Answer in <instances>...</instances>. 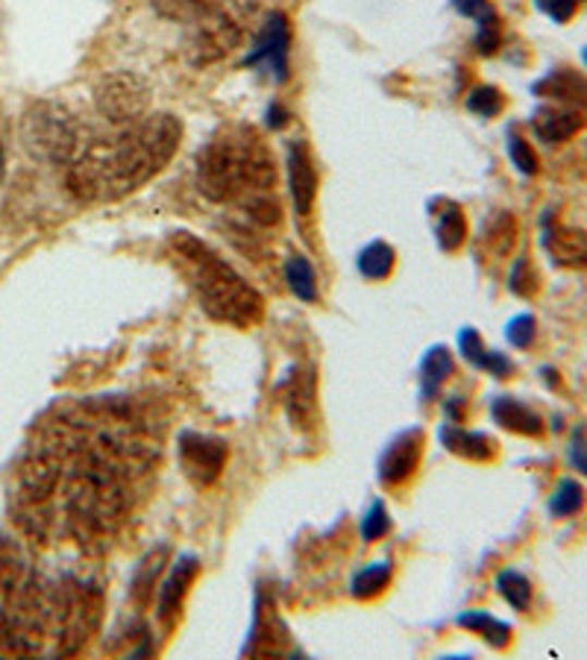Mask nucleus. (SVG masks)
I'll return each instance as SVG.
<instances>
[{
  "mask_svg": "<svg viewBox=\"0 0 587 660\" xmlns=\"http://www.w3.org/2000/svg\"><path fill=\"white\" fill-rule=\"evenodd\" d=\"M441 438L450 450L464 455V459L485 461L497 452V443H493L488 435H481V431H467L462 429V426H443Z\"/></svg>",
  "mask_w": 587,
  "mask_h": 660,
  "instance_id": "15",
  "label": "nucleus"
},
{
  "mask_svg": "<svg viewBox=\"0 0 587 660\" xmlns=\"http://www.w3.org/2000/svg\"><path fill=\"white\" fill-rule=\"evenodd\" d=\"M573 464H576L582 473L587 476V435H576V440H573Z\"/></svg>",
  "mask_w": 587,
  "mask_h": 660,
  "instance_id": "35",
  "label": "nucleus"
},
{
  "mask_svg": "<svg viewBox=\"0 0 587 660\" xmlns=\"http://www.w3.org/2000/svg\"><path fill=\"white\" fill-rule=\"evenodd\" d=\"M535 91L543 97H552V100H559V103H585L587 100V83L573 71H555V74H549L547 80H540Z\"/></svg>",
  "mask_w": 587,
  "mask_h": 660,
  "instance_id": "16",
  "label": "nucleus"
},
{
  "mask_svg": "<svg viewBox=\"0 0 587 660\" xmlns=\"http://www.w3.org/2000/svg\"><path fill=\"white\" fill-rule=\"evenodd\" d=\"M458 625H464V628H473L476 634H481V637L491 643V646H497V649L509 646V640H511L509 625L500 620H493L491 613H485V611L464 613V616H458Z\"/></svg>",
  "mask_w": 587,
  "mask_h": 660,
  "instance_id": "18",
  "label": "nucleus"
},
{
  "mask_svg": "<svg viewBox=\"0 0 587 660\" xmlns=\"http://www.w3.org/2000/svg\"><path fill=\"white\" fill-rule=\"evenodd\" d=\"M97 109L112 124H133L138 118H145L147 86L133 74H115L103 80V86L97 88Z\"/></svg>",
  "mask_w": 587,
  "mask_h": 660,
  "instance_id": "6",
  "label": "nucleus"
},
{
  "mask_svg": "<svg viewBox=\"0 0 587 660\" xmlns=\"http://www.w3.org/2000/svg\"><path fill=\"white\" fill-rule=\"evenodd\" d=\"M420 459V431H405L391 443L379 464V476L386 485H400L414 473Z\"/></svg>",
  "mask_w": 587,
  "mask_h": 660,
  "instance_id": "10",
  "label": "nucleus"
},
{
  "mask_svg": "<svg viewBox=\"0 0 587 660\" xmlns=\"http://www.w3.org/2000/svg\"><path fill=\"white\" fill-rule=\"evenodd\" d=\"M183 126L174 115L138 118L112 138L77 147L68 168V188L86 203L118 200L154 180L176 154Z\"/></svg>",
  "mask_w": 587,
  "mask_h": 660,
  "instance_id": "1",
  "label": "nucleus"
},
{
  "mask_svg": "<svg viewBox=\"0 0 587 660\" xmlns=\"http://www.w3.org/2000/svg\"><path fill=\"white\" fill-rule=\"evenodd\" d=\"M531 338H535V320L529 315L517 317V320H511L509 326V341L514 346H529Z\"/></svg>",
  "mask_w": 587,
  "mask_h": 660,
  "instance_id": "32",
  "label": "nucleus"
},
{
  "mask_svg": "<svg viewBox=\"0 0 587 660\" xmlns=\"http://www.w3.org/2000/svg\"><path fill=\"white\" fill-rule=\"evenodd\" d=\"M535 135L547 144H561L573 138V135L585 126V115L573 109V106H547L538 115L531 118Z\"/></svg>",
  "mask_w": 587,
  "mask_h": 660,
  "instance_id": "11",
  "label": "nucleus"
},
{
  "mask_svg": "<svg viewBox=\"0 0 587 660\" xmlns=\"http://www.w3.org/2000/svg\"><path fill=\"white\" fill-rule=\"evenodd\" d=\"M289 176L294 209H297V215L308 218V215H311V206H315V197H318V171H315V164H311L306 144H291Z\"/></svg>",
  "mask_w": 587,
  "mask_h": 660,
  "instance_id": "9",
  "label": "nucleus"
},
{
  "mask_svg": "<svg viewBox=\"0 0 587 660\" xmlns=\"http://www.w3.org/2000/svg\"><path fill=\"white\" fill-rule=\"evenodd\" d=\"M212 3L215 0H154L156 10L174 21H197Z\"/></svg>",
  "mask_w": 587,
  "mask_h": 660,
  "instance_id": "28",
  "label": "nucleus"
},
{
  "mask_svg": "<svg viewBox=\"0 0 587 660\" xmlns=\"http://www.w3.org/2000/svg\"><path fill=\"white\" fill-rule=\"evenodd\" d=\"M180 464H183L185 476L197 488H206L221 476L223 464H227V447L218 438L183 435V440H180Z\"/></svg>",
  "mask_w": 587,
  "mask_h": 660,
  "instance_id": "8",
  "label": "nucleus"
},
{
  "mask_svg": "<svg viewBox=\"0 0 587 660\" xmlns=\"http://www.w3.org/2000/svg\"><path fill=\"white\" fill-rule=\"evenodd\" d=\"M497 587H500L502 599L511 604V608H517V611H526L531 602V584L526 575H521L517 570H505L497 578Z\"/></svg>",
  "mask_w": 587,
  "mask_h": 660,
  "instance_id": "24",
  "label": "nucleus"
},
{
  "mask_svg": "<svg viewBox=\"0 0 587 660\" xmlns=\"http://www.w3.org/2000/svg\"><path fill=\"white\" fill-rule=\"evenodd\" d=\"M464 235H467V220H464L462 209L450 203L447 211L438 215V241L443 249H458L464 244Z\"/></svg>",
  "mask_w": 587,
  "mask_h": 660,
  "instance_id": "23",
  "label": "nucleus"
},
{
  "mask_svg": "<svg viewBox=\"0 0 587 660\" xmlns=\"http://www.w3.org/2000/svg\"><path fill=\"white\" fill-rule=\"evenodd\" d=\"M194 575H197V561L194 558H183V561H176L171 575L164 578V584L159 587V620L162 622H174V616L180 613V604L185 599V590H188V584L194 582Z\"/></svg>",
  "mask_w": 587,
  "mask_h": 660,
  "instance_id": "12",
  "label": "nucleus"
},
{
  "mask_svg": "<svg viewBox=\"0 0 587 660\" xmlns=\"http://www.w3.org/2000/svg\"><path fill=\"white\" fill-rule=\"evenodd\" d=\"M0 173H3V147H0Z\"/></svg>",
  "mask_w": 587,
  "mask_h": 660,
  "instance_id": "36",
  "label": "nucleus"
},
{
  "mask_svg": "<svg viewBox=\"0 0 587 660\" xmlns=\"http://www.w3.org/2000/svg\"><path fill=\"white\" fill-rule=\"evenodd\" d=\"M547 253L559 265H585L587 261V235L576 230H564V227H549L543 235Z\"/></svg>",
  "mask_w": 587,
  "mask_h": 660,
  "instance_id": "13",
  "label": "nucleus"
},
{
  "mask_svg": "<svg viewBox=\"0 0 587 660\" xmlns=\"http://www.w3.org/2000/svg\"><path fill=\"white\" fill-rule=\"evenodd\" d=\"M197 185L215 203L241 200L247 194L273 192L277 168L259 135L239 126L215 135L197 156Z\"/></svg>",
  "mask_w": 587,
  "mask_h": 660,
  "instance_id": "4",
  "label": "nucleus"
},
{
  "mask_svg": "<svg viewBox=\"0 0 587 660\" xmlns=\"http://www.w3.org/2000/svg\"><path fill=\"white\" fill-rule=\"evenodd\" d=\"M462 353L470 358L473 364H479L485 370H491L493 376H502L511 370L509 358H502V355L491 353V350H485L479 341V335L473 332V329H464L462 332Z\"/></svg>",
  "mask_w": 587,
  "mask_h": 660,
  "instance_id": "19",
  "label": "nucleus"
},
{
  "mask_svg": "<svg viewBox=\"0 0 587 660\" xmlns=\"http://www.w3.org/2000/svg\"><path fill=\"white\" fill-rule=\"evenodd\" d=\"M241 15L232 3L215 0L200 19L194 21L192 57L194 62H215L227 57L241 41Z\"/></svg>",
  "mask_w": 587,
  "mask_h": 660,
  "instance_id": "5",
  "label": "nucleus"
},
{
  "mask_svg": "<svg viewBox=\"0 0 587 660\" xmlns=\"http://www.w3.org/2000/svg\"><path fill=\"white\" fill-rule=\"evenodd\" d=\"M502 103H505V100H502V95L491 86L476 88V91L467 97V106H470V112H476V115H481V118L500 115Z\"/></svg>",
  "mask_w": 587,
  "mask_h": 660,
  "instance_id": "29",
  "label": "nucleus"
},
{
  "mask_svg": "<svg viewBox=\"0 0 587 660\" xmlns=\"http://www.w3.org/2000/svg\"><path fill=\"white\" fill-rule=\"evenodd\" d=\"M493 420L505 429L521 431V435H540L543 431V420L538 414L531 412L529 405H523L521 400H511V396H500L493 402Z\"/></svg>",
  "mask_w": 587,
  "mask_h": 660,
  "instance_id": "14",
  "label": "nucleus"
},
{
  "mask_svg": "<svg viewBox=\"0 0 587 660\" xmlns=\"http://www.w3.org/2000/svg\"><path fill=\"white\" fill-rule=\"evenodd\" d=\"M509 154H511V162L517 164V171H523V173L538 171V156H535V150H531L529 144L523 142L521 135H511Z\"/></svg>",
  "mask_w": 587,
  "mask_h": 660,
  "instance_id": "30",
  "label": "nucleus"
},
{
  "mask_svg": "<svg viewBox=\"0 0 587 660\" xmlns=\"http://www.w3.org/2000/svg\"><path fill=\"white\" fill-rule=\"evenodd\" d=\"M578 3H582V0H538L540 10L547 12L549 19H555V21L573 19V12H576Z\"/></svg>",
  "mask_w": 587,
  "mask_h": 660,
  "instance_id": "33",
  "label": "nucleus"
},
{
  "mask_svg": "<svg viewBox=\"0 0 587 660\" xmlns=\"http://www.w3.org/2000/svg\"><path fill=\"white\" fill-rule=\"evenodd\" d=\"M289 414L294 426H311L315 417V376L311 374H297L291 379L289 388Z\"/></svg>",
  "mask_w": 587,
  "mask_h": 660,
  "instance_id": "17",
  "label": "nucleus"
},
{
  "mask_svg": "<svg viewBox=\"0 0 587 660\" xmlns=\"http://www.w3.org/2000/svg\"><path fill=\"white\" fill-rule=\"evenodd\" d=\"M391 582V566L388 564H374L362 570V573L353 578V596L358 599H370V596L382 594Z\"/></svg>",
  "mask_w": 587,
  "mask_h": 660,
  "instance_id": "27",
  "label": "nucleus"
},
{
  "mask_svg": "<svg viewBox=\"0 0 587 660\" xmlns=\"http://www.w3.org/2000/svg\"><path fill=\"white\" fill-rule=\"evenodd\" d=\"M289 48H291V29L289 19L282 12H273L265 27H261L259 39L253 45L250 57H247V65L265 68L270 77L282 83L289 77Z\"/></svg>",
  "mask_w": 587,
  "mask_h": 660,
  "instance_id": "7",
  "label": "nucleus"
},
{
  "mask_svg": "<svg viewBox=\"0 0 587 660\" xmlns=\"http://www.w3.org/2000/svg\"><path fill=\"white\" fill-rule=\"evenodd\" d=\"M549 508H552L555 517H573V514H578V511L585 508V490H582L578 481L564 479L559 488H555V493H552Z\"/></svg>",
  "mask_w": 587,
  "mask_h": 660,
  "instance_id": "26",
  "label": "nucleus"
},
{
  "mask_svg": "<svg viewBox=\"0 0 587 660\" xmlns=\"http://www.w3.org/2000/svg\"><path fill=\"white\" fill-rule=\"evenodd\" d=\"M241 209L247 211V218L256 220L259 227H273V223H280L282 218L280 200H277V194L273 192H256L241 197Z\"/></svg>",
  "mask_w": 587,
  "mask_h": 660,
  "instance_id": "20",
  "label": "nucleus"
},
{
  "mask_svg": "<svg viewBox=\"0 0 587 660\" xmlns=\"http://www.w3.org/2000/svg\"><path fill=\"white\" fill-rule=\"evenodd\" d=\"M285 279H289L291 291H294L299 300H308V303H311V300L318 297L315 268H311L303 256H291L289 265H285Z\"/></svg>",
  "mask_w": 587,
  "mask_h": 660,
  "instance_id": "21",
  "label": "nucleus"
},
{
  "mask_svg": "<svg viewBox=\"0 0 587 660\" xmlns=\"http://www.w3.org/2000/svg\"><path fill=\"white\" fill-rule=\"evenodd\" d=\"M386 531H388L386 508L376 502V505L370 508V514L365 517V523H362V535H365V540H379Z\"/></svg>",
  "mask_w": 587,
  "mask_h": 660,
  "instance_id": "31",
  "label": "nucleus"
},
{
  "mask_svg": "<svg viewBox=\"0 0 587 660\" xmlns=\"http://www.w3.org/2000/svg\"><path fill=\"white\" fill-rule=\"evenodd\" d=\"M171 249L192 279L203 308L215 320L239 326V329H250L259 323L265 315L261 294L241 273H235V268L227 265V259H221L209 244L194 239L192 232H174Z\"/></svg>",
  "mask_w": 587,
  "mask_h": 660,
  "instance_id": "3",
  "label": "nucleus"
},
{
  "mask_svg": "<svg viewBox=\"0 0 587 660\" xmlns=\"http://www.w3.org/2000/svg\"><path fill=\"white\" fill-rule=\"evenodd\" d=\"M59 587L48 590L19 546L0 537V658H29L57 643Z\"/></svg>",
  "mask_w": 587,
  "mask_h": 660,
  "instance_id": "2",
  "label": "nucleus"
},
{
  "mask_svg": "<svg viewBox=\"0 0 587 660\" xmlns=\"http://www.w3.org/2000/svg\"><path fill=\"white\" fill-rule=\"evenodd\" d=\"M585 62H587V50H585Z\"/></svg>",
  "mask_w": 587,
  "mask_h": 660,
  "instance_id": "37",
  "label": "nucleus"
},
{
  "mask_svg": "<svg viewBox=\"0 0 587 660\" xmlns=\"http://www.w3.org/2000/svg\"><path fill=\"white\" fill-rule=\"evenodd\" d=\"M455 10L462 12V15H467V19H476L481 24V21L493 19V10L488 0H455Z\"/></svg>",
  "mask_w": 587,
  "mask_h": 660,
  "instance_id": "34",
  "label": "nucleus"
},
{
  "mask_svg": "<svg viewBox=\"0 0 587 660\" xmlns=\"http://www.w3.org/2000/svg\"><path fill=\"white\" fill-rule=\"evenodd\" d=\"M424 396L429 400L438 388L443 384V379L453 374V358H450V353L443 350V346H438V350H432V353L426 355L424 362Z\"/></svg>",
  "mask_w": 587,
  "mask_h": 660,
  "instance_id": "25",
  "label": "nucleus"
},
{
  "mask_svg": "<svg viewBox=\"0 0 587 660\" xmlns=\"http://www.w3.org/2000/svg\"><path fill=\"white\" fill-rule=\"evenodd\" d=\"M358 270H362L367 279H386L388 273L394 270V249L382 244V241H374V244L358 256Z\"/></svg>",
  "mask_w": 587,
  "mask_h": 660,
  "instance_id": "22",
  "label": "nucleus"
}]
</instances>
